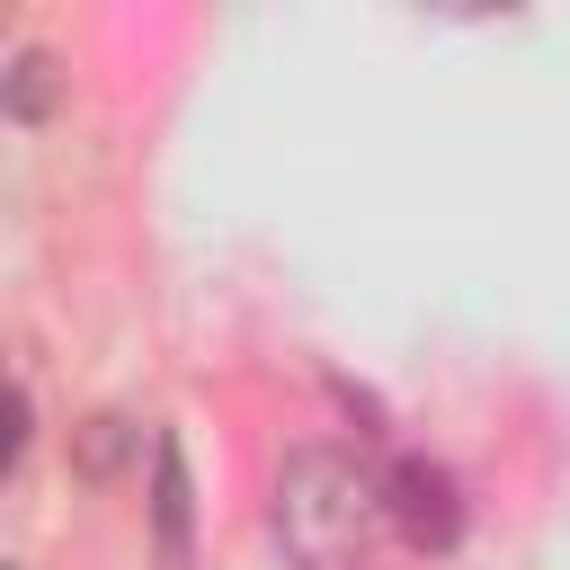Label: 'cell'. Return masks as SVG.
Wrapping results in <instances>:
<instances>
[{
	"mask_svg": "<svg viewBox=\"0 0 570 570\" xmlns=\"http://www.w3.org/2000/svg\"><path fill=\"white\" fill-rule=\"evenodd\" d=\"M9 570H27V561H9Z\"/></svg>",
	"mask_w": 570,
	"mask_h": 570,
	"instance_id": "obj_6",
	"label": "cell"
},
{
	"mask_svg": "<svg viewBox=\"0 0 570 570\" xmlns=\"http://www.w3.org/2000/svg\"><path fill=\"white\" fill-rule=\"evenodd\" d=\"M383 508H392V534L410 552H454V534H463V490L436 454H401L383 472Z\"/></svg>",
	"mask_w": 570,
	"mask_h": 570,
	"instance_id": "obj_2",
	"label": "cell"
},
{
	"mask_svg": "<svg viewBox=\"0 0 570 570\" xmlns=\"http://www.w3.org/2000/svg\"><path fill=\"white\" fill-rule=\"evenodd\" d=\"M53 98H62V62H53L45 45H18L9 71H0V107H9V125H45Z\"/></svg>",
	"mask_w": 570,
	"mask_h": 570,
	"instance_id": "obj_4",
	"label": "cell"
},
{
	"mask_svg": "<svg viewBox=\"0 0 570 570\" xmlns=\"http://www.w3.org/2000/svg\"><path fill=\"white\" fill-rule=\"evenodd\" d=\"M267 517H276V543L294 570H374V552L392 534L383 481L338 445H294Z\"/></svg>",
	"mask_w": 570,
	"mask_h": 570,
	"instance_id": "obj_1",
	"label": "cell"
},
{
	"mask_svg": "<svg viewBox=\"0 0 570 570\" xmlns=\"http://www.w3.org/2000/svg\"><path fill=\"white\" fill-rule=\"evenodd\" d=\"M116 454H125V419H89V436H80V472H89V481H107V472H116Z\"/></svg>",
	"mask_w": 570,
	"mask_h": 570,
	"instance_id": "obj_5",
	"label": "cell"
},
{
	"mask_svg": "<svg viewBox=\"0 0 570 570\" xmlns=\"http://www.w3.org/2000/svg\"><path fill=\"white\" fill-rule=\"evenodd\" d=\"M187 517H196L187 445L160 428V436H151V534H160V561H169V570H187Z\"/></svg>",
	"mask_w": 570,
	"mask_h": 570,
	"instance_id": "obj_3",
	"label": "cell"
}]
</instances>
